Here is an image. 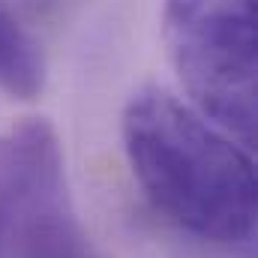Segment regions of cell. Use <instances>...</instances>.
Here are the masks:
<instances>
[{
  "label": "cell",
  "mask_w": 258,
  "mask_h": 258,
  "mask_svg": "<svg viewBox=\"0 0 258 258\" xmlns=\"http://www.w3.org/2000/svg\"><path fill=\"white\" fill-rule=\"evenodd\" d=\"M48 63L39 39L9 0H0V90L12 99H36L45 90Z\"/></svg>",
  "instance_id": "obj_4"
},
{
  "label": "cell",
  "mask_w": 258,
  "mask_h": 258,
  "mask_svg": "<svg viewBox=\"0 0 258 258\" xmlns=\"http://www.w3.org/2000/svg\"><path fill=\"white\" fill-rule=\"evenodd\" d=\"M120 135L135 183L177 231L216 246L255 234V162L249 147L165 87L132 93Z\"/></svg>",
  "instance_id": "obj_1"
},
{
  "label": "cell",
  "mask_w": 258,
  "mask_h": 258,
  "mask_svg": "<svg viewBox=\"0 0 258 258\" xmlns=\"http://www.w3.org/2000/svg\"><path fill=\"white\" fill-rule=\"evenodd\" d=\"M162 42L189 102L252 150L258 0H162Z\"/></svg>",
  "instance_id": "obj_2"
},
{
  "label": "cell",
  "mask_w": 258,
  "mask_h": 258,
  "mask_svg": "<svg viewBox=\"0 0 258 258\" xmlns=\"http://www.w3.org/2000/svg\"><path fill=\"white\" fill-rule=\"evenodd\" d=\"M0 258H99L69 195L60 138L42 117L0 132Z\"/></svg>",
  "instance_id": "obj_3"
}]
</instances>
